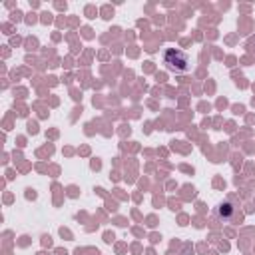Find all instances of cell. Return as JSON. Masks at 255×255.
<instances>
[{
    "label": "cell",
    "mask_w": 255,
    "mask_h": 255,
    "mask_svg": "<svg viewBox=\"0 0 255 255\" xmlns=\"http://www.w3.org/2000/svg\"><path fill=\"white\" fill-rule=\"evenodd\" d=\"M163 64L169 72H175V74H183L189 70V60H187V54L177 50V48H167L165 54H163Z\"/></svg>",
    "instance_id": "cell-1"
},
{
    "label": "cell",
    "mask_w": 255,
    "mask_h": 255,
    "mask_svg": "<svg viewBox=\"0 0 255 255\" xmlns=\"http://www.w3.org/2000/svg\"><path fill=\"white\" fill-rule=\"evenodd\" d=\"M235 213H237V207H235L231 201H223V203L217 205V217L223 219V221L235 219Z\"/></svg>",
    "instance_id": "cell-2"
}]
</instances>
